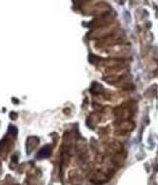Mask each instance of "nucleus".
<instances>
[{"label":"nucleus","mask_w":158,"mask_h":185,"mask_svg":"<svg viewBox=\"0 0 158 185\" xmlns=\"http://www.w3.org/2000/svg\"><path fill=\"white\" fill-rule=\"evenodd\" d=\"M49 154H50L49 148H48V147H45V148H43L38 153V158H45V157H48Z\"/></svg>","instance_id":"f257e3e1"}]
</instances>
